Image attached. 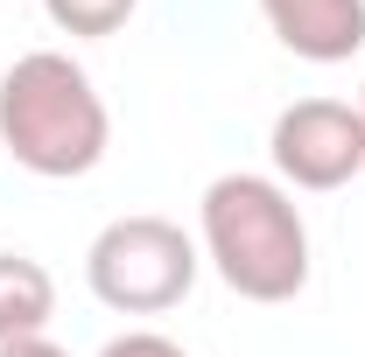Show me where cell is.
<instances>
[{
  "mask_svg": "<svg viewBox=\"0 0 365 357\" xmlns=\"http://www.w3.org/2000/svg\"><path fill=\"white\" fill-rule=\"evenodd\" d=\"M267 154L281 189H344L365 176V119L344 98H295L274 112Z\"/></svg>",
  "mask_w": 365,
  "mask_h": 357,
  "instance_id": "obj_4",
  "label": "cell"
},
{
  "mask_svg": "<svg viewBox=\"0 0 365 357\" xmlns=\"http://www.w3.org/2000/svg\"><path fill=\"white\" fill-rule=\"evenodd\" d=\"M98 357H190L176 336H162V329H127V336H113Z\"/></svg>",
  "mask_w": 365,
  "mask_h": 357,
  "instance_id": "obj_8",
  "label": "cell"
},
{
  "mask_svg": "<svg viewBox=\"0 0 365 357\" xmlns=\"http://www.w3.org/2000/svg\"><path fill=\"white\" fill-rule=\"evenodd\" d=\"M197 238L239 302L281 309L309 287V224L274 176H218L197 203Z\"/></svg>",
  "mask_w": 365,
  "mask_h": 357,
  "instance_id": "obj_2",
  "label": "cell"
},
{
  "mask_svg": "<svg viewBox=\"0 0 365 357\" xmlns=\"http://www.w3.org/2000/svg\"><path fill=\"white\" fill-rule=\"evenodd\" d=\"M197 238L182 224L155 218V211H134V218H113L85 252V280L91 294L113 315H162L176 309L182 294L197 287Z\"/></svg>",
  "mask_w": 365,
  "mask_h": 357,
  "instance_id": "obj_3",
  "label": "cell"
},
{
  "mask_svg": "<svg viewBox=\"0 0 365 357\" xmlns=\"http://www.w3.org/2000/svg\"><path fill=\"white\" fill-rule=\"evenodd\" d=\"M0 357H71V351L49 336H14V343H0Z\"/></svg>",
  "mask_w": 365,
  "mask_h": 357,
  "instance_id": "obj_9",
  "label": "cell"
},
{
  "mask_svg": "<svg viewBox=\"0 0 365 357\" xmlns=\"http://www.w3.org/2000/svg\"><path fill=\"white\" fill-rule=\"evenodd\" d=\"M113 112L91 70L63 49H29L0 70V154L43 182H78L106 161Z\"/></svg>",
  "mask_w": 365,
  "mask_h": 357,
  "instance_id": "obj_1",
  "label": "cell"
},
{
  "mask_svg": "<svg viewBox=\"0 0 365 357\" xmlns=\"http://www.w3.org/2000/svg\"><path fill=\"white\" fill-rule=\"evenodd\" d=\"M140 0H43V14L63 28V36H120L134 21Z\"/></svg>",
  "mask_w": 365,
  "mask_h": 357,
  "instance_id": "obj_7",
  "label": "cell"
},
{
  "mask_svg": "<svg viewBox=\"0 0 365 357\" xmlns=\"http://www.w3.org/2000/svg\"><path fill=\"white\" fill-rule=\"evenodd\" d=\"M359 119H365V85H359Z\"/></svg>",
  "mask_w": 365,
  "mask_h": 357,
  "instance_id": "obj_10",
  "label": "cell"
},
{
  "mask_svg": "<svg viewBox=\"0 0 365 357\" xmlns=\"http://www.w3.org/2000/svg\"><path fill=\"white\" fill-rule=\"evenodd\" d=\"M49 315H56V280H49V267L29 260V252H0V343L49 336Z\"/></svg>",
  "mask_w": 365,
  "mask_h": 357,
  "instance_id": "obj_6",
  "label": "cell"
},
{
  "mask_svg": "<svg viewBox=\"0 0 365 357\" xmlns=\"http://www.w3.org/2000/svg\"><path fill=\"white\" fill-rule=\"evenodd\" d=\"M260 14L302 63H351L365 49V0H260Z\"/></svg>",
  "mask_w": 365,
  "mask_h": 357,
  "instance_id": "obj_5",
  "label": "cell"
}]
</instances>
